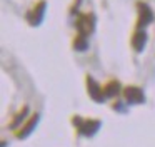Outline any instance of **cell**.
Here are the masks:
<instances>
[{"instance_id": "cell-8", "label": "cell", "mask_w": 155, "mask_h": 147, "mask_svg": "<svg viewBox=\"0 0 155 147\" xmlns=\"http://www.w3.org/2000/svg\"><path fill=\"white\" fill-rule=\"evenodd\" d=\"M35 122H37V117H34V119H32V122H30V124H28V125H27V127H25V129H24V130H22V134H20V137H24V135H27V134H28V132H30V130H32V129H34V125H35Z\"/></svg>"}, {"instance_id": "cell-4", "label": "cell", "mask_w": 155, "mask_h": 147, "mask_svg": "<svg viewBox=\"0 0 155 147\" xmlns=\"http://www.w3.org/2000/svg\"><path fill=\"white\" fill-rule=\"evenodd\" d=\"M88 90H90V95L94 97L95 100H98V102H102V100H104V97H105L104 90L98 89V85L95 84V80L90 79V77H88Z\"/></svg>"}, {"instance_id": "cell-2", "label": "cell", "mask_w": 155, "mask_h": 147, "mask_svg": "<svg viewBox=\"0 0 155 147\" xmlns=\"http://www.w3.org/2000/svg\"><path fill=\"white\" fill-rule=\"evenodd\" d=\"M125 97H127V100L132 104L143 102V94H142V90L137 89V87H127V89H125Z\"/></svg>"}, {"instance_id": "cell-6", "label": "cell", "mask_w": 155, "mask_h": 147, "mask_svg": "<svg viewBox=\"0 0 155 147\" xmlns=\"http://www.w3.org/2000/svg\"><path fill=\"white\" fill-rule=\"evenodd\" d=\"M145 40H147V35H145L143 32H137L134 35V39H132V45L135 47V50L140 52V50L143 49V45H145Z\"/></svg>"}, {"instance_id": "cell-7", "label": "cell", "mask_w": 155, "mask_h": 147, "mask_svg": "<svg viewBox=\"0 0 155 147\" xmlns=\"http://www.w3.org/2000/svg\"><path fill=\"white\" fill-rule=\"evenodd\" d=\"M118 90H120V85H118V82H110L107 87L104 89V94L105 95H115V94H118Z\"/></svg>"}, {"instance_id": "cell-3", "label": "cell", "mask_w": 155, "mask_h": 147, "mask_svg": "<svg viewBox=\"0 0 155 147\" xmlns=\"http://www.w3.org/2000/svg\"><path fill=\"white\" fill-rule=\"evenodd\" d=\"M75 124H80V132L85 134V135H92V134H94L95 130L100 127V124H98L97 120H87L85 124L77 122V120H75Z\"/></svg>"}, {"instance_id": "cell-5", "label": "cell", "mask_w": 155, "mask_h": 147, "mask_svg": "<svg viewBox=\"0 0 155 147\" xmlns=\"http://www.w3.org/2000/svg\"><path fill=\"white\" fill-rule=\"evenodd\" d=\"M138 10H140V20H138V27L147 25V23L152 20L150 9H148V7L145 5V3H138Z\"/></svg>"}, {"instance_id": "cell-1", "label": "cell", "mask_w": 155, "mask_h": 147, "mask_svg": "<svg viewBox=\"0 0 155 147\" xmlns=\"http://www.w3.org/2000/svg\"><path fill=\"white\" fill-rule=\"evenodd\" d=\"M77 27H78V32L82 33V37H87L94 30V19H92V15H82L78 19Z\"/></svg>"}]
</instances>
